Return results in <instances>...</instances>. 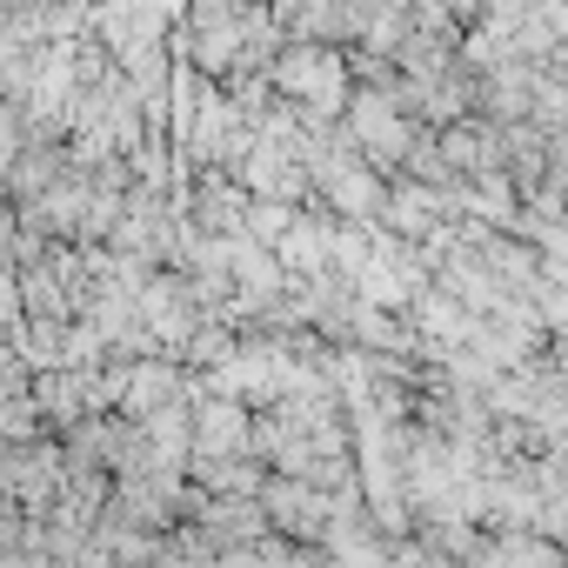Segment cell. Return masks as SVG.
I'll use <instances>...</instances> for the list:
<instances>
[{"mask_svg":"<svg viewBox=\"0 0 568 568\" xmlns=\"http://www.w3.org/2000/svg\"><path fill=\"white\" fill-rule=\"evenodd\" d=\"M274 94L302 108V121H342L355 101V54L328 41H288L274 54Z\"/></svg>","mask_w":568,"mask_h":568,"instance_id":"6da1fadb","label":"cell"},{"mask_svg":"<svg viewBox=\"0 0 568 568\" xmlns=\"http://www.w3.org/2000/svg\"><path fill=\"white\" fill-rule=\"evenodd\" d=\"M342 121H348V134L362 141V154H368L388 181L402 174V161H408V148H415V134H422V121H415L388 88H362V81H355V101H348Z\"/></svg>","mask_w":568,"mask_h":568,"instance_id":"7a4b0ae2","label":"cell"},{"mask_svg":"<svg viewBox=\"0 0 568 568\" xmlns=\"http://www.w3.org/2000/svg\"><path fill=\"white\" fill-rule=\"evenodd\" d=\"M261 501H267L274 535L308 541V548H322V535H328V528H335V515H342V495H335V488H322V481H302V475H267Z\"/></svg>","mask_w":568,"mask_h":568,"instance_id":"3957f363","label":"cell"},{"mask_svg":"<svg viewBox=\"0 0 568 568\" xmlns=\"http://www.w3.org/2000/svg\"><path fill=\"white\" fill-rule=\"evenodd\" d=\"M247 214H254V194L227 168H201V181L187 187V221L207 234H247Z\"/></svg>","mask_w":568,"mask_h":568,"instance_id":"277c9868","label":"cell"},{"mask_svg":"<svg viewBox=\"0 0 568 568\" xmlns=\"http://www.w3.org/2000/svg\"><path fill=\"white\" fill-rule=\"evenodd\" d=\"M295 221H302V207L295 201H254V214H247V234L261 241V247H281L295 234Z\"/></svg>","mask_w":568,"mask_h":568,"instance_id":"5b68a950","label":"cell"},{"mask_svg":"<svg viewBox=\"0 0 568 568\" xmlns=\"http://www.w3.org/2000/svg\"><path fill=\"white\" fill-rule=\"evenodd\" d=\"M541 535H555V541L568 548V495H548V508H541Z\"/></svg>","mask_w":568,"mask_h":568,"instance_id":"8992f818","label":"cell"}]
</instances>
